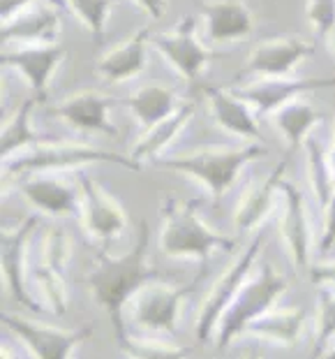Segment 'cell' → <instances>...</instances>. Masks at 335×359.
I'll use <instances>...</instances> for the list:
<instances>
[{
	"mask_svg": "<svg viewBox=\"0 0 335 359\" xmlns=\"http://www.w3.org/2000/svg\"><path fill=\"white\" fill-rule=\"evenodd\" d=\"M148 243H150V227L146 220H141L134 246L120 257L97 253L95 266L86 280L95 302L109 316L116 336L127 334L123 323V309L132 299V294L141 292L148 283L159 280L157 269L148 264Z\"/></svg>",
	"mask_w": 335,
	"mask_h": 359,
	"instance_id": "6da1fadb",
	"label": "cell"
},
{
	"mask_svg": "<svg viewBox=\"0 0 335 359\" xmlns=\"http://www.w3.org/2000/svg\"><path fill=\"white\" fill-rule=\"evenodd\" d=\"M199 204L178 202L169 197L162 204V236L159 248L169 257H197L208 259L215 248L234 250L236 239L220 234L199 218Z\"/></svg>",
	"mask_w": 335,
	"mask_h": 359,
	"instance_id": "7a4b0ae2",
	"label": "cell"
},
{
	"mask_svg": "<svg viewBox=\"0 0 335 359\" xmlns=\"http://www.w3.org/2000/svg\"><path fill=\"white\" fill-rule=\"evenodd\" d=\"M95 163H113L125 167L129 172H139L141 165L132 158L118 156L113 151H104L90 147L86 142H58L44 140L37 147L24 154L5 160V174L10 177H26V174H49V172H67Z\"/></svg>",
	"mask_w": 335,
	"mask_h": 359,
	"instance_id": "3957f363",
	"label": "cell"
},
{
	"mask_svg": "<svg viewBox=\"0 0 335 359\" xmlns=\"http://www.w3.org/2000/svg\"><path fill=\"white\" fill-rule=\"evenodd\" d=\"M264 154H266V149L262 144L252 142L238 149L192 151V154L164 160V163H159V167L197 179L201 186L208 188V193L215 197V202H220L222 195L236 183V179L241 177L243 167L257 158H262Z\"/></svg>",
	"mask_w": 335,
	"mask_h": 359,
	"instance_id": "277c9868",
	"label": "cell"
},
{
	"mask_svg": "<svg viewBox=\"0 0 335 359\" xmlns=\"http://www.w3.org/2000/svg\"><path fill=\"white\" fill-rule=\"evenodd\" d=\"M287 278L283 273H278L271 264H266L262 273L250 280L245 287L236 294V299L231 302V306L224 311L222 320L218 325V336H215V346L227 348L238 334H243L250 325L266 316L273 304L280 299V294L287 292Z\"/></svg>",
	"mask_w": 335,
	"mask_h": 359,
	"instance_id": "5b68a950",
	"label": "cell"
},
{
	"mask_svg": "<svg viewBox=\"0 0 335 359\" xmlns=\"http://www.w3.org/2000/svg\"><path fill=\"white\" fill-rule=\"evenodd\" d=\"M262 246H264V236L262 234L252 236V241L248 243L245 253L236 257L231 266H227L222 276H220L215 280V285L211 287V292L206 294V299H204L201 309H199V316H197V339L201 343L211 339V334L218 330L224 311L231 306L236 294L243 290V283H245L250 269H252L259 253H262Z\"/></svg>",
	"mask_w": 335,
	"mask_h": 359,
	"instance_id": "8992f818",
	"label": "cell"
},
{
	"mask_svg": "<svg viewBox=\"0 0 335 359\" xmlns=\"http://www.w3.org/2000/svg\"><path fill=\"white\" fill-rule=\"evenodd\" d=\"M155 49L162 53L173 70L185 81H197L208 67L211 60L220 58V53L204 47L197 37V19L192 14L183 17L171 30L153 35Z\"/></svg>",
	"mask_w": 335,
	"mask_h": 359,
	"instance_id": "52a82bcc",
	"label": "cell"
},
{
	"mask_svg": "<svg viewBox=\"0 0 335 359\" xmlns=\"http://www.w3.org/2000/svg\"><path fill=\"white\" fill-rule=\"evenodd\" d=\"M0 320H3V325L14 336H19V339L26 343V348L37 359H70L74 348L81 346V343L93 334L90 325L65 332V330H58V327L37 325L33 320H26L19 316H7V313H3Z\"/></svg>",
	"mask_w": 335,
	"mask_h": 359,
	"instance_id": "ba28073f",
	"label": "cell"
},
{
	"mask_svg": "<svg viewBox=\"0 0 335 359\" xmlns=\"http://www.w3.org/2000/svg\"><path fill=\"white\" fill-rule=\"evenodd\" d=\"M319 88H335V77H276V79H259L245 83L241 88H234V93L243 97L255 111L262 116H273L285 104L299 100L301 95L312 93Z\"/></svg>",
	"mask_w": 335,
	"mask_h": 359,
	"instance_id": "9c48e42d",
	"label": "cell"
},
{
	"mask_svg": "<svg viewBox=\"0 0 335 359\" xmlns=\"http://www.w3.org/2000/svg\"><path fill=\"white\" fill-rule=\"evenodd\" d=\"M37 225H40V220L30 216L17 230L3 232L0 236V269H3L5 287L14 297V302L28 311H40V304L26 290V246Z\"/></svg>",
	"mask_w": 335,
	"mask_h": 359,
	"instance_id": "30bf717a",
	"label": "cell"
},
{
	"mask_svg": "<svg viewBox=\"0 0 335 359\" xmlns=\"http://www.w3.org/2000/svg\"><path fill=\"white\" fill-rule=\"evenodd\" d=\"M194 285H166L155 280L153 285L141 290L134 302V323L150 332H173L176 330L180 306L187 292Z\"/></svg>",
	"mask_w": 335,
	"mask_h": 359,
	"instance_id": "8fae6325",
	"label": "cell"
},
{
	"mask_svg": "<svg viewBox=\"0 0 335 359\" xmlns=\"http://www.w3.org/2000/svg\"><path fill=\"white\" fill-rule=\"evenodd\" d=\"M79 188H81L79 216L90 236L106 241L125 230L127 216L123 206L116 202V197H111L100 183L86 177V174L81 177Z\"/></svg>",
	"mask_w": 335,
	"mask_h": 359,
	"instance_id": "7c38bea8",
	"label": "cell"
},
{
	"mask_svg": "<svg viewBox=\"0 0 335 359\" xmlns=\"http://www.w3.org/2000/svg\"><path fill=\"white\" fill-rule=\"evenodd\" d=\"M65 60V49H60L58 44H37V47H19V49H5L0 56L3 67L19 72L24 77L30 88H33L35 97L47 100L49 83L56 74L58 65Z\"/></svg>",
	"mask_w": 335,
	"mask_h": 359,
	"instance_id": "4fadbf2b",
	"label": "cell"
},
{
	"mask_svg": "<svg viewBox=\"0 0 335 359\" xmlns=\"http://www.w3.org/2000/svg\"><path fill=\"white\" fill-rule=\"evenodd\" d=\"M315 53V44L301 37H276L259 42L245 60V72L257 74L259 79L289 77L294 67Z\"/></svg>",
	"mask_w": 335,
	"mask_h": 359,
	"instance_id": "5bb4252c",
	"label": "cell"
},
{
	"mask_svg": "<svg viewBox=\"0 0 335 359\" xmlns=\"http://www.w3.org/2000/svg\"><path fill=\"white\" fill-rule=\"evenodd\" d=\"M280 193L285 195V211L280 220V236H283L289 259L294 262L296 269H308L310 266V223L306 202H303L301 190L292 181H283Z\"/></svg>",
	"mask_w": 335,
	"mask_h": 359,
	"instance_id": "9a60e30c",
	"label": "cell"
},
{
	"mask_svg": "<svg viewBox=\"0 0 335 359\" xmlns=\"http://www.w3.org/2000/svg\"><path fill=\"white\" fill-rule=\"evenodd\" d=\"M208 102V114L215 121V126L224 133L243 137L248 142H262V128H259L255 111L243 97H238L234 90H224L220 86L204 88Z\"/></svg>",
	"mask_w": 335,
	"mask_h": 359,
	"instance_id": "2e32d148",
	"label": "cell"
},
{
	"mask_svg": "<svg viewBox=\"0 0 335 359\" xmlns=\"http://www.w3.org/2000/svg\"><path fill=\"white\" fill-rule=\"evenodd\" d=\"M51 114L81 133L116 135L109 116V100L97 90H79V93L67 95L65 100L51 107Z\"/></svg>",
	"mask_w": 335,
	"mask_h": 359,
	"instance_id": "e0dca14e",
	"label": "cell"
},
{
	"mask_svg": "<svg viewBox=\"0 0 335 359\" xmlns=\"http://www.w3.org/2000/svg\"><path fill=\"white\" fill-rule=\"evenodd\" d=\"M150 40H153V37H150V30L141 28L129 35L125 42L116 44V47L106 51L95 63L97 77H102L109 83H123V81L139 77L148 63V42Z\"/></svg>",
	"mask_w": 335,
	"mask_h": 359,
	"instance_id": "ac0fdd59",
	"label": "cell"
},
{
	"mask_svg": "<svg viewBox=\"0 0 335 359\" xmlns=\"http://www.w3.org/2000/svg\"><path fill=\"white\" fill-rule=\"evenodd\" d=\"M60 7L42 3L28 7L14 19L3 24V44L19 42L21 47H37V44H56L60 33Z\"/></svg>",
	"mask_w": 335,
	"mask_h": 359,
	"instance_id": "d6986e66",
	"label": "cell"
},
{
	"mask_svg": "<svg viewBox=\"0 0 335 359\" xmlns=\"http://www.w3.org/2000/svg\"><path fill=\"white\" fill-rule=\"evenodd\" d=\"M292 156L294 154L287 151L283 160L271 170L269 177L255 183L252 188H248L245 193H243L238 206H236V213H234V223L241 232H252L255 227L262 225V220L271 213L278 190L285 181V172H287Z\"/></svg>",
	"mask_w": 335,
	"mask_h": 359,
	"instance_id": "ffe728a7",
	"label": "cell"
},
{
	"mask_svg": "<svg viewBox=\"0 0 335 359\" xmlns=\"http://www.w3.org/2000/svg\"><path fill=\"white\" fill-rule=\"evenodd\" d=\"M21 193L30 204L51 216H70L81 209V188H74L72 183L47 177V174L26 179L21 183Z\"/></svg>",
	"mask_w": 335,
	"mask_h": 359,
	"instance_id": "44dd1931",
	"label": "cell"
},
{
	"mask_svg": "<svg viewBox=\"0 0 335 359\" xmlns=\"http://www.w3.org/2000/svg\"><path fill=\"white\" fill-rule=\"evenodd\" d=\"M206 19V33L213 42H238L250 37L255 17L241 0H215L201 7Z\"/></svg>",
	"mask_w": 335,
	"mask_h": 359,
	"instance_id": "7402d4cb",
	"label": "cell"
},
{
	"mask_svg": "<svg viewBox=\"0 0 335 359\" xmlns=\"http://www.w3.org/2000/svg\"><path fill=\"white\" fill-rule=\"evenodd\" d=\"M192 116H194V104L190 100L180 102V107L169 118H164L162 123L148 128L146 133L141 135V140L134 144V151L129 158L139 165L148 163V160H157L173 142L178 140V135L185 130V126L192 121Z\"/></svg>",
	"mask_w": 335,
	"mask_h": 359,
	"instance_id": "603a6c76",
	"label": "cell"
},
{
	"mask_svg": "<svg viewBox=\"0 0 335 359\" xmlns=\"http://www.w3.org/2000/svg\"><path fill=\"white\" fill-rule=\"evenodd\" d=\"M125 104L143 130L162 123L164 118H169L180 107L176 93L169 86H164V83H146L139 90H134L125 100Z\"/></svg>",
	"mask_w": 335,
	"mask_h": 359,
	"instance_id": "cb8c5ba5",
	"label": "cell"
},
{
	"mask_svg": "<svg viewBox=\"0 0 335 359\" xmlns=\"http://www.w3.org/2000/svg\"><path fill=\"white\" fill-rule=\"evenodd\" d=\"M37 104H42L40 97H28L3 126V133H0V156H3V163L44 142L42 135L33 128V111Z\"/></svg>",
	"mask_w": 335,
	"mask_h": 359,
	"instance_id": "d4e9b609",
	"label": "cell"
},
{
	"mask_svg": "<svg viewBox=\"0 0 335 359\" xmlns=\"http://www.w3.org/2000/svg\"><path fill=\"white\" fill-rule=\"evenodd\" d=\"M273 123L287 140L289 154H296L301 147H306V142L312 137V130L322 123V114L310 102L294 100L273 114Z\"/></svg>",
	"mask_w": 335,
	"mask_h": 359,
	"instance_id": "484cf974",
	"label": "cell"
},
{
	"mask_svg": "<svg viewBox=\"0 0 335 359\" xmlns=\"http://www.w3.org/2000/svg\"><path fill=\"white\" fill-rule=\"evenodd\" d=\"M303 325H306V313L301 309H280V311H269L266 316L255 320L245 332L273 343L294 346L303 332Z\"/></svg>",
	"mask_w": 335,
	"mask_h": 359,
	"instance_id": "4316f807",
	"label": "cell"
},
{
	"mask_svg": "<svg viewBox=\"0 0 335 359\" xmlns=\"http://www.w3.org/2000/svg\"><path fill=\"white\" fill-rule=\"evenodd\" d=\"M306 154H308V177H310V186L312 193H315L319 206L329 204L335 195V172L331 167L329 154L322 149L315 137H310L306 142Z\"/></svg>",
	"mask_w": 335,
	"mask_h": 359,
	"instance_id": "83f0119b",
	"label": "cell"
},
{
	"mask_svg": "<svg viewBox=\"0 0 335 359\" xmlns=\"http://www.w3.org/2000/svg\"><path fill=\"white\" fill-rule=\"evenodd\" d=\"M33 280L37 285V292L42 294L44 304L49 306L53 316H65L67 313V287L63 280V271L53 266L37 262L33 269Z\"/></svg>",
	"mask_w": 335,
	"mask_h": 359,
	"instance_id": "f1b7e54d",
	"label": "cell"
},
{
	"mask_svg": "<svg viewBox=\"0 0 335 359\" xmlns=\"http://www.w3.org/2000/svg\"><path fill=\"white\" fill-rule=\"evenodd\" d=\"M120 353L127 359H187V350L178 346H166L159 341H141L132 339L129 334L116 336Z\"/></svg>",
	"mask_w": 335,
	"mask_h": 359,
	"instance_id": "f546056e",
	"label": "cell"
},
{
	"mask_svg": "<svg viewBox=\"0 0 335 359\" xmlns=\"http://www.w3.org/2000/svg\"><path fill=\"white\" fill-rule=\"evenodd\" d=\"M67 5L72 7V12L77 14V19L90 30L93 42H102L106 21H109L113 0H67Z\"/></svg>",
	"mask_w": 335,
	"mask_h": 359,
	"instance_id": "4dcf8cb0",
	"label": "cell"
},
{
	"mask_svg": "<svg viewBox=\"0 0 335 359\" xmlns=\"http://www.w3.org/2000/svg\"><path fill=\"white\" fill-rule=\"evenodd\" d=\"M335 339V294L331 290H319L317 297V332H315V350L312 359L324 355L326 346Z\"/></svg>",
	"mask_w": 335,
	"mask_h": 359,
	"instance_id": "1f68e13d",
	"label": "cell"
},
{
	"mask_svg": "<svg viewBox=\"0 0 335 359\" xmlns=\"http://www.w3.org/2000/svg\"><path fill=\"white\" fill-rule=\"evenodd\" d=\"M72 257V239L70 234H67L63 227L58 225H51L44 230V236H42V257L40 262L53 266V269L63 271L67 262H70Z\"/></svg>",
	"mask_w": 335,
	"mask_h": 359,
	"instance_id": "d6a6232c",
	"label": "cell"
},
{
	"mask_svg": "<svg viewBox=\"0 0 335 359\" xmlns=\"http://www.w3.org/2000/svg\"><path fill=\"white\" fill-rule=\"evenodd\" d=\"M308 21L319 37H326L335 26V0H308Z\"/></svg>",
	"mask_w": 335,
	"mask_h": 359,
	"instance_id": "836d02e7",
	"label": "cell"
},
{
	"mask_svg": "<svg viewBox=\"0 0 335 359\" xmlns=\"http://www.w3.org/2000/svg\"><path fill=\"white\" fill-rule=\"evenodd\" d=\"M42 3L63 7V0H0V14H3V24H5V21L14 19L17 14H21L24 10H28V7L42 5Z\"/></svg>",
	"mask_w": 335,
	"mask_h": 359,
	"instance_id": "e575fe53",
	"label": "cell"
},
{
	"mask_svg": "<svg viewBox=\"0 0 335 359\" xmlns=\"http://www.w3.org/2000/svg\"><path fill=\"white\" fill-rule=\"evenodd\" d=\"M324 230H322V239H319V250L322 253H329V250L335 246V195L333 200L326 204L324 209Z\"/></svg>",
	"mask_w": 335,
	"mask_h": 359,
	"instance_id": "d590c367",
	"label": "cell"
},
{
	"mask_svg": "<svg viewBox=\"0 0 335 359\" xmlns=\"http://www.w3.org/2000/svg\"><path fill=\"white\" fill-rule=\"evenodd\" d=\"M310 280L317 283V285H326V283L335 285V259L333 262H322V264L310 266Z\"/></svg>",
	"mask_w": 335,
	"mask_h": 359,
	"instance_id": "8d00e7d4",
	"label": "cell"
},
{
	"mask_svg": "<svg viewBox=\"0 0 335 359\" xmlns=\"http://www.w3.org/2000/svg\"><path fill=\"white\" fill-rule=\"evenodd\" d=\"M150 19H162L166 12V0H134Z\"/></svg>",
	"mask_w": 335,
	"mask_h": 359,
	"instance_id": "74e56055",
	"label": "cell"
},
{
	"mask_svg": "<svg viewBox=\"0 0 335 359\" xmlns=\"http://www.w3.org/2000/svg\"><path fill=\"white\" fill-rule=\"evenodd\" d=\"M324 40H326V47H329V51H331L333 56H335V26L329 30V35H326Z\"/></svg>",
	"mask_w": 335,
	"mask_h": 359,
	"instance_id": "f35d334b",
	"label": "cell"
},
{
	"mask_svg": "<svg viewBox=\"0 0 335 359\" xmlns=\"http://www.w3.org/2000/svg\"><path fill=\"white\" fill-rule=\"evenodd\" d=\"M329 160H331V167H333V172H335V133H333V149H331V154H329Z\"/></svg>",
	"mask_w": 335,
	"mask_h": 359,
	"instance_id": "ab89813d",
	"label": "cell"
},
{
	"mask_svg": "<svg viewBox=\"0 0 335 359\" xmlns=\"http://www.w3.org/2000/svg\"><path fill=\"white\" fill-rule=\"evenodd\" d=\"M319 359H335V348H333V350H329V353H324Z\"/></svg>",
	"mask_w": 335,
	"mask_h": 359,
	"instance_id": "60d3db41",
	"label": "cell"
},
{
	"mask_svg": "<svg viewBox=\"0 0 335 359\" xmlns=\"http://www.w3.org/2000/svg\"><path fill=\"white\" fill-rule=\"evenodd\" d=\"M245 359H262V355H259V350H252V353H250Z\"/></svg>",
	"mask_w": 335,
	"mask_h": 359,
	"instance_id": "b9f144b4",
	"label": "cell"
}]
</instances>
